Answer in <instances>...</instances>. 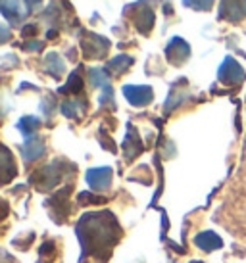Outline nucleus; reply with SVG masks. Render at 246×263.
I'll use <instances>...</instances> for the list:
<instances>
[{
  "mask_svg": "<svg viewBox=\"0 0 246 263\" xmlns=\"http://www.w3.org/2000/svg\"><path fill=\"white\" fill-rule=\"evenodd\" d=\"M192 263H202V261H192Z\"/></svg>",
  "mask_w": 246,
  "mask_h": 263,
  "instance_id": "obj_27",
  "label": "nucleus"
},
{
  "mask_svg": "<svg viewBox=\"0 0 246 263\" xmlns=\"http://www.w3.org/2000/svg\"><path fill=\"white\" fill-rule=\"evenodd\" d=\"M133 66V58L131 56H125V54H121V56H117V58L110 60L108 66H106V69H110L112 73H123L125 69H129V67Z\"/></svg>",
  "mask_w": 246,
  "mask_h": 263,
  "instance_id": "obj_17",
  "label": "nucleus"
},
{
  "mask_svg": "<svg viewBox=\"0 0 246 263\" xmlns=\"http://www.w3.org/2000/svg\"><path fill=\"white\" fill-rule=\"evenodd\" d=\"M166 56L169 60V64L173 66H181L183 62H187L190 56V46H188L181 37H173L169 41L166 48Z\"/></svg>",
  "mask_w": 246,
  "mask_h": 263,
  "instance_id": "obj_8",
  "label": "nucleus"
},
{
  "mask_svg": "<svg viewBox=\"0 0 246 263\" xmlns=\"http://www.w3.org/2000/svg\"><path fill=\"white\" fill-rule=\"evenodd\" d=\"M123 95H125V98L133 106H138V108L148 106L154 100V90L148 85H138V87L137 85H125L123 87Z\"/></svg>",
  "mask_w": 246,
  "mask_h": 263,
  "instance_id": "obj_6",
  "label": "nucleus"
},
{
  "mask_svg": "<svg viewBox=\"0 0 246 263\" xmlns=\"http://www.w3.org/2000/svg\"><path fill=\"white\" fill-rule=\"evenodd\" d=\"M81 50L85 54V58L100 60L108 54L110 41L100 37V35H94V33H83V37H81Z\"/></svg>",
  "mask_w": 246,
  "mask_h": 263,
  "instance_id": "obj_3",
  "label": "nucleus"
},
{
  "mask_svg": "<svg viewBox=\"0 0 246 263\" xmlns=\"http://www.w3.org/2000/svg\"><path fill=\"white\" fill-rule=\"evenodd\" d=\"M87 183L93 190H106L112 184V169L96 167L87 173Z\"/></svg>",
  "mask_w": 246,
  "mask_h": 263,
  "instance_id": "obj_9",
  "label": "nucleus"
},
{
  "mask_svg": "<svg viewBox=\"0 0 246 263\" xmlns=\"http://www.w3.org/2000/svg\"><path fill=\"white\" fill-rule=\"evenodd\" d=\"M106 200L100 196H94V194H91V192H81L79 194V204L83 205H89V204H104Z\"/></svg>",
  "mask_w": 246,
  "mask_h": 263,
  "instance_id": "obj_22",
  "label": "nucleus"
},
{
  "mask_svg": "<svg viewBox=\"0 0 246 263\" xmlns=\"http://www.w3.org/2000/svg\"><path fill=\"white\" fill-rule=\"evenodd\" d=\"M195 244L200 250H204V252H214V250L223 248V240H221V236H219V234H216V233H212V231H206V233L196 234Z\"/></svg>",
  "mask_w": 246,
  "mask_h": 263,
  "instance_id": "obj_12",
  "label": "nucleus"
},
{
  "mask_svg": "<svg viewBox=\"0 0 246 263\" xmlns=\"http://www.w3.org/2000/svg\"><path fill=\"white\" fill-rule=\"evenodd\" d=\"M44 69H46V73H50L54 79H60V77L65 73L64 60L60 58L56 52H50V54H46V58H44Z\"/></svg>",
  "mask_w": 246,
  "mask_h": 263,
  "instance_id": "obj_14",
  "label": "nucleus"
},
{
  "mask_svg": "<svg viewBox=\"0 0 246 263\" xmlns=\"http://www.w3.org/2000/svg\"><path fill=\"white\" fill-rule=\"evenodd\" d=\"M23 37H29V35H35L37 33V25H33V23H31V25H27V27H23Z\"/></svg>",
  "mask_w": 246,
  "mask_h": 263,
  "instance_id": "obj_24",
  "label": "nucleus"
},
{
  "mask_svg": "<svg viewBox=\"0 0 246 263\" xmlns=\"http://www.w3.org/2000/svg\"><path fill=\"white\" fill-rule=\"evenodd\" d=\"M62 165H64V161H54L50 165H46L43 167L41 171H37V175H33V183L39 186V190H46V189H52V186H56L60 183V179L64 177L62 173Z\"/></svg>",
  "mask_w": 246,
  "mask_h": 263,
  "instance_id": "obj_4",
  "label": "nucleus"
},
{
  "mask_svg": "<svg viewBox=\"0 0 246 263\" xmlns=\"http://www.w3.org/2000/svg\"><path fill=\"white\" fill-rule=\"evenodd\" d=\"M217 79L221 81L223 85H233V87H237V85H240V83H244L246 73H244V69L239 66V62L229 56V58H225V62L221 64V67H219Z\"/></svg>",
  "mask_w": 246,
  "mask_h": 263,
  "instance_id": "obj_5",
  "label": "nucleus"
},
{
  "mask_svg": "<svg viewBox=\"0 0 246 263\" xmlns=\"http://www.w3.org/2000/svg\"><path fill=\"white\" fill-rule=\"evenodd\" d=\"M91 83H93V87H100V88H104V90L112 88L108 81V73H106L104 69H98V67L91 69Z\"/></svg>",
  "mask_w": 246,
  "mask_h": 263,
  "instance_id": "obj_20",
  "label": "nucleus"
},
{
  "mask_svg": "<svg viewBox=\"0 0 246 263\" xmlns=\"http://www.w3.org/2000/svg\"><path fill=\"white\" fill-rule=\"evenodd\" d=\"M22 154H23V160L25 161H35L39 160L41 156L44 154V144L41 139H35V137H31L25 144L22 146Z\"/></svg>",
  "mask_w": 246,
  "mask_h": 263,
  "instance_id": "obj_13",
  "label": "nucleus"
},
{
  "mask_svg": "<svg viewBox=\"0 0 246 263\" xmlns=\"http://www.w3.org/2000/svg\"><path fill=\"white\" fill-rule=\"evenodd\" d=\"M25 8H27V4H23V0H2L0 10H2V15L6 17L8 22L15 23L27 14Z\"/></svg>",
  "mask_w": 246,
  "mask_h": 263,
  "instance_id": "obj_11",
  "label": "nucleus"
},
{
  "mask_svg": "<svg viewBox=\"0 0 246 263\" xmlns=\"http://www.w3.org/2000/svg\"><path fill=\"white\" fill-rule=\"evenodd\" d=\"M41 2H43V0H25V4H27V8H29V10L37 8L39 4H41Z\"/></svg>",
  "mask_w": 246,
  "mask_h": 263,
  "instance_id": "obj_25",
  "label": "nucleus"
},
{
  "mask_svg": "<svg viewBox=\"0 0 246 263\" xmlns=\"http://www.w3.org/2000/svg\"><path fill=\"white\" fill-rule=\"evenodd\" d=\"M77 238L81 242V263L85 261V257L91 256L93 259L104 261L110 257L112 248L116 246V242L121 236V227L114 217V213L110 212H98V213H87L83 215L77 223Z\"/></svg>",
  "mask_w": 246,
  "mask_h": 263,
  "instance_id": "obj_1",
  "label": "nucleus"
},
{
  "mask_svg": "<svg viewBox=\"0 0 246 263\" xmlns=\"http://www.w3.org/2000/svg\"><path fill=\"white\" fill-rule=\"evenodd\" d=\"M183 6L208 12V10H212V6H214V0H183Z\"/></svg>",
  "mask_w": 246,
  "mask_h": 263,
  "instance_id": "obj_21",
  "label": "nucleus"
},
{
  "mask_svg": "<svg viewBox=\"0 0 246 263\" xmlns=\"http://www.w3.org/2000/svg\"><path fill=\"white\" fill-rule=\"evenodd\" d=\"M85 108H87V102L85 100H81L79 104L75 102V100H69V102H64L62 104V114H64L65 117H77L81 116V111H85Z\"/></svg>",
  "mask_w": 246,
  "mask_h": 263,
  "instance_id": "obj_18",
  "label": "nucleus"
},
{
  "mask_svg": "<svg viewBox=\"0 0 246 263\" xmlns=\"http://www.w3.org/2000/svg\"><path fill=\"white\" fill-rule=\"evenodd\" d=\"M148 0H140L137 4H131V6L125 8V15H129L135 27H137L143 35H148L154 27V22H156V15H154V10L150 6H146Z\"/></svg>",
  "mask_w": 246,
  "mask_h": 263,
  "instance_id": "obj_2",
  "label": "nucleus"
},
{
  "mask_svg": "<svg viewBox=\"0 0 246 263\" xmlns=\"http://www.w3.org/2000/svg\"><path fill=\"white\" fill-rule=\"evenodd\" d=\"M14 175H17V167L12 160V154L6 146H2V183H8Z\"/></svg>",
  "mask_w": 246,
  "mask_h": 263,
  "instance_id": "obj_15",
  "label": "nucleus"
},
{
  "mask_svg": "<svg viewBox=\"0 0 246 263\" xmlns=\"http://www.w3.org/2000/svg\"><path fill=\"white\" fill-rule=\"evenodd\" d=\"M219 17L227 22H240L246 17V0H221Z\"/></svg>",
  "mask_w": 246,
  "mask_h": 263,
  "instance_id": "obj_7",
  "label": "nucleus"
},
{
  "mask_svg": "<svg viewBox=\"0 0 246 263\" xmlns=\"http://www.w3.org/2000/svg\"><path fill=\"white\" fill-rule=\"evenodd\" d=\"M43 46H44V43H41V41H31V43L23 44V48L27 52H39V50H43Z\"/></svg>",
  "mask_w": 246,
  "mask_h": 263,
  "instance_id": "obj_23",
  "label": "nucleus"
},
{
  "mask_svg": "<svg viewBox=\"0 0 246 263\" xmlns=\"http://www.w3.org/2000/svg\"><path fill=\"white\" fill-rule=\"evenodd\" d=\"M6 41H8V29L2 25V43H6Z\"/></svg>",
  "mask_w": 246,
  "mask_h": 263,
  "instance_id": "obj_26",
  "label": "nucleus"
},
{
  "mask_svg": "<svg viewBox=\"0 0 246 263\" xmlns=\"http://www.w3.org/2000/svg\"><path fill=\"white\" fill-rule=\"evenodd\" d=\"M39 127H41V121H39V117H35V116H25L17 121V129H20L25 137L35 135V133L39 131Z\"/></svg>",
  "mask_w": 246,
  "mask_h": 263,
  "instance_id": "obj_16",
  "label": "nucleus"
},
{
  "mask_svg": "<svg viewBox=\"0 0 246 263\" xmlns=\"http://www.w3.org/2000/svg\"><path fill=\"white\" fill-rule=\"evenodd\" d=\"M81 88H83V81H81V77L77 73H72L69 75V81L60 88V95H77Z\"/></svg>",
  "mask_w": 246,
  "mask_h": 263,
  "instance_id": "obj_19",
  "label": "nucleus"
},
{
  "mask_svg": "<svg viewBox=\"0 0 246 263\" xmlns=\"http://www.w3.org/2000/svg\"><path fill=\"white\" fill-rule=\"evenodd\" d=\"M143 152V144H140V139H138V133L135 131L133 125H127V135H125V140H123V154H125V160L131 161L135 156Z\"/></svg>",
  "mask_w": 246,
  "mask_h": 263,
  "instance_id": "obj_10",
  "label": "nucleus"
}]
</instances>
